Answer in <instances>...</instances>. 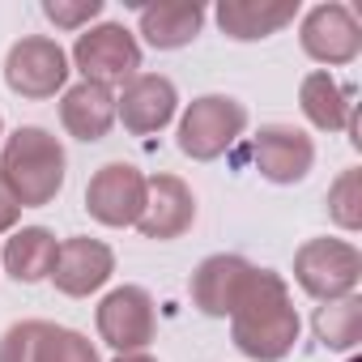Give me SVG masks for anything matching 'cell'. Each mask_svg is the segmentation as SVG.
I'll list each match as a JSON object with an SVG mask.
<instances>
[{"label": "cell", "mask_w": 362, "mask_h": 362, "mask_svg": "<svg viewBox=\"0 0 362 362\" xmlns=\"http://www.w3.org/2000/svg\"><path fill=\"white\" fill-rule=\"evenodd\" d=\"M56 252H60V243H56L52 230H43V226H26V230H18V235L5 243V269H9L13 281L35 286V281L52 277V269H56Z\"/></svg>", "instance_id": "cell-18"}, {"label": "cell", "mask_w": 362, "mask_h": 362, "mask_svg": "<svg viewBox=\"0 0 362 362\" xmlns=\"http://www.w3.org/2000/svg\"><path fill=\"white\" fill-rule=\"evenodd\" d=\"M175 107H179V94L166 77L158 73H136L132 81H124V94L115 98V115L124 119L128 132L136 136H149V132H162L170 119H175Z\"/></svg>", "instance_id": "cell-11"}, {"label": "cell", "mask_w": 362, "mask_h": 362, "mask_svg": "<svg viewBox=\"0 0 362 362\" xmlns=\"http://www.w3.org/2000/svg\"><path fill=\"white\" fill-rule=\"evenodd\" d=\"M115 362H158V358H149V354H119Z\"/></svg>", "instance_id": "cell-26"}, {"label": "cell", "mask_w": 362, "mask_h": 362, "mask_svg": "<svg viewBox=\"0 0 362 362\" xmlns=\"http://www.w3.org/2000/svg\"><path fill=\"white\" fill-rule=\"evenodd\" d=\"M358 277H362V256L341 239H307L294 256V281L320 303L349 298Z\"/></svg>", "instance_id": "cell-4"}, {"label": "cell", "mask_w": 362, "mask_h": 362, "mask_svg": "<svg viewBox=\"0 0 362 362\" xmlns=\"http://www.w3.org/2000/svg\"><path fill=\"white\" fill-rule=\"evenodd\" d=\"M252 264L239 260V256H209L197 273H192V303L205 311V315H235L247 281H252Z\"/></svg>", "instance_id": "cell-14"}, {"label": "cell", "mask_w": 362, "mask_h": 362, "mask_svg": "<svg viewBox=\"0 0 362 362\" xmlns=\"http://www.w3.org/2000/svg\"><path fill=\"white\" fill-rule=\"evenodd\" d=\"M197 218V197L179 175L145 179V209L136 218L145 239H179Z\"/></svg>", "instance_id": "cell-9"}, {"label": "cell", "mask_w": 362, "mask_h": 362, "mask_svg": "<svg viewBox=\"0 0 362 362\" xmlns=\"http://www.w3.org/2000/svg\"><path fill=\"white\" fill-rule=\"evenodd\" d=\"M252 158H256L260 175L273 179V184H298L315 162V145H311L307 132H298L290 124H269V128L256 132Z\"/></svg>", "instance_id": "cell-12"}, {"label": "cell", "mask_w": 362, "mask_h": 362, "mask_svg": "<svg viewBox=\"0 0 362 362\" xmlns=\"http://www.w3.org/2000/svg\"><path fill=\"white\" fill-rule=\"evenodd\" d=\"M328 214L341 230H358L362 226V170L349 166L341 170V179L328 188Z\"/></svg>", "instance_id": "cell-22"}, {"label": "cell", "mask_w": 362, "mask_h": 362, "mask_svg": "<svg viewBox=\"0 0 362 362\" xmlns=\"http://www.w3.org/2000/svg\"><path fill=\"white\" fill-rule=\"evenodd\" d=\"M39 337H43V320H22L5 332L0 341V362H35V349H39Z\"/></svg>", "instance_id": "cell-23"}, {"label": "cell", "mask_w": 362, "mask_h": 362, "mask_svg": "<svg viewBox=\"0 0 362 362\" xmlns=\"http://www.w3.org/2000/svg\"><path fill=\"white\" fill-rule=\"evenodd\" d=\"M230 337L235 345L256 358V362H277L294 349L298 341V315L290 307V290L277 273L256 269L235 315H230Z\"/></svg>", "instance_id": "cell-1"}, {"label": "cell", "mask_w": 362, "mask_h": 362, "mask_svg": "<svg viewBox=\"0 0 362 362\" xmlns=\"http://www.w3.org/2000/svg\"><path fill=\"white\" fill-rule=\"evenodd\" d=\"M86 209L103 226H136L145 209V175L128 162H107L86 188Z\"/></svg>", "instance_id": "cell-7"}, {"label": "cell", "mask_w": 362, "mask_h": 362, "mask_svg": "<svg viewBox=\"0 0 362 362\" xmlns=\"http://www.w3.org/2000/svg\"><path fill=\"white\" fill-rule=\"evenodd\" d=\"M5 81L22 98H52L69 81V56H64V47L56 39L30 35V39H22V43L9 47V56H5Z\"/></svg>", "instance_id": "cell-6"}, {"label": "cell", "mask_w": 362, "mask_h": 362, "mask_svg": "<svg viewBox=\"0 0 362 362\" xmlns=\"http://www.w3.org/2000/svg\"><path fill=\"white\" fill-rule=\"evenodd\" d=\"M111 273H115V256H111L107 243H98V239H64L60 252H56L52 281H56L60 294L86 298V294H94L98 286H107Z\"/></svg>", "instance_id": "cell-13"}, {"label": "cell", "mask_w": 362, "mask_h": 362, "mask_svg": "<svg viewBox=\"0 0 362 362\" xmlns=\"http://www.w3.org/2000/svg\"><path fill=\"white\" fill-rule=\"evenodd\" d=\"M294 13H298L294 0H222L218 5V26L230 39L252 43V39L277 35L286 22H294Z\"/></svg>", "instance_id": "cell-16"}, {"label": "cell", "mask_w": 362, "mask_h": 362, "mask_svg": "<svg viewBox=\"0 0 362 362\" xmlns=\"http://www.w3.org/2000/svg\"><path fill=\"white\" fill-rule=\"evenodd\" d=\"M205 26V9L197 0H162V5H145L141 9V35L149 47L158 52H175L188 47Z\"/></svg>", "instance_id": "cell-15"}, {"label": "cell", "mask_w": 362, "mask_h": 362, "mask_svg": "<svg viewBox=\"0 0 362 362\" xmlns=\"http://www.w3.org/2000/svg\"><path fill=\"white\" fill-rule=\"evenodd\" d=\"M60 119L64 128L77 136V141H103L115 124V94L107 86H94V81H81L64 94L60 103Z\"/></svg>", "instance_id": "cell-17"}, {"label": "cell", "mask_w": 362, "mask_h": 362, "mask_svg": "<svg viewBox=\"0 0 362 362\" xmlns=\"http://www.w3.org/2000/svg\"><path fill=\"white\" fill-rule=\"evenodd\" d=\"M35 362H98V349H94L81 332H73V328L43 324V337H39Z\"/></svg>", "instance_id": "cell-21"}, {"label": "cell", "mask_w": 362, "mask_h": 362, "mask_svg": "<svg viewBox=\"0 0 362 362\" xmlns=\"http://www.w3.org/2000/svg\"><path fill=\"white\" fill-rule=\"evenodd\" d=\"M98 332L119 354H141L153 341V298L141 286H119L98 307Z\"/></svg>", "instance_id": "cell-8"}, {"label": "cell", "mask_w": 362, "mask_h": 362, "mask_svg": "<svg viewBox=\"0 0 362 362\" xmlns=\"http://www.w3.org/2000/svg\"><path fill=\"white\" fill-rule=\"evenodd\" d=\"M298 103H303V115H307L315 128H324V132L349 128V119H354L349 94H345V90H341L328 73H311V77H303Z\"/></svg>", "instance_id": "cell-19"}, {"label": "cell", "mask_w": 362, "mask_h": 362, "mask_svg": "<svg viewBox=\"0 0 362 362\" xmlns=\"http://www.w3.org/2000/svg\"><path fill=\"white\" fill-rule=\"evenodd\" d=\"M315 337L328 349H354L362 341V298H337L315 311Z\"/></svg>", "instance_id": "cell-20"}, {"label": "cell", "mask_w": 362, "mask_h": 362, "mask_svg": "<svg viewBox=\"0 0 362 362\" xmlns=\"http://www.w3.org/2000/svg\"><path fill=\"white\" fill-rule=\"evenodd\" d=\"M243 128H247L243 103H235L226 94H205L179 119V149L197 162H214L243 136Z\"/></svg>", "instance_id": "cell-3"}, {"label": "cell", "mask_w": 362, "mask_h": 362, "mask_svg": "<svg viewBox=\"0 0 362 362\" xmlns=\"http://www.w3.org/2000/svg\"><path fill=\"white\" fill-rule=\"evenodd\" d=\"M303 52L320 64H349L362 52V26L345 5H315L303 18Z\"/></svg>", "instance_id": "cell-10"}, {"label": "cell", "mask_w": 362, "mask_h": 362, "mask_svg": "<svg viewBox=\"0 0 362 362\" xmlns=\"http://www.w3.org/2000/svg\"><path fill=\"white\" fill-rule=\"evenodd\" d=\"M0 179L9 184L22 209L52 205L64 188V149L47 128H18L0 153Z\"/></svg>", "instance_id": "cell-2"}, {"label": "cell", "mask_w": 362, "mask_h": 362, "mask_svg": "<svg viewBox=\"0 0 362 362\" xmlns=\"http://www.w3.org/2000/svg\"><path fill=\"white\" fill-rule=\"evenodd\" d=\"M73 64L86 73V81L111 90V86H124V81L136 77V69H141V47H136V39H132L124 26L103 22V26H90L86 35H77V43H73Z\"/></svg>", "instance_id": "cell-5"}, {"label": "cell", "mask_w": 362, "mask_h": 362, "mask_svg": "<svg viewBox=\"0 0 362 362\" xmlns=\"http://www.w3.org/2000/svg\"><path fill=\"white\" fill-rule=\"evenodd\" d=\"M43 13L60 26V30H81L86 22H94L103 13V0H47Z\"/></svg>", "instance_id": "cell-24"}, {"label": "cell", "mask_w": 362, "mask_h": 362, "mask_svg": "<svg viewBox=\"0 0 362 362\" xmlns=\"http://www.w3.org/2000/svg\"><path fill=\"white\" fill-rule=\"evenodd\" d=\"M18 214H22V205H18V197L9 192V184L0 179V235L5 230H13V222H18Z\"/></svg>", "instance_id": "cell-25"}]
</instances>
